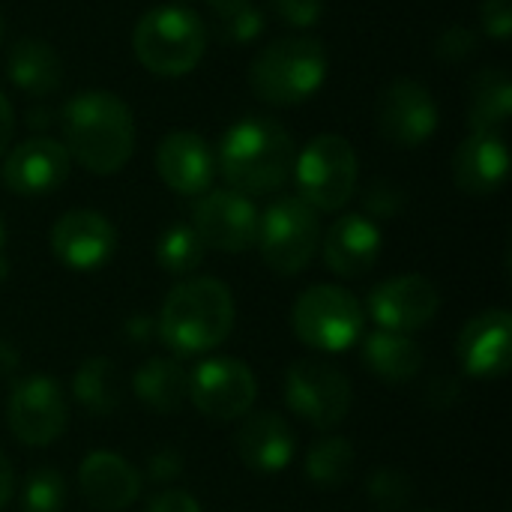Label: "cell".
Returning a JSON list of instances; mask_svg holds the SVG:
<instances>
[{"label": "cell", "mask_w": 512, "mask_h": 512, "mask_svg": "<svg viewBox=\"0 0 512 512\" xmlns=\"http://www.w3.org/2000/svg\"><path fill=\"white\" fill-rule=\"evenodd\" d=\"M297 147L288 129L267 117L249 114L228 126L219 141V171L240 195H270L294 174Z\"/></svg>", "instance_id": "1"}, {"label": "cell", "mask_w": 512, "mask_h": 512, "mask_svg": "<svg viewBox=\"0 0 512 512\" xmlns=\"http://www.w3.org/2000/svg\"><path fill=\"white\" fill-rule=\"evenodd\" d=\"M63 147L93 174H117L135 150L129 105L111 90H84L63 105Z\"/></svg>", "instance_id": "2"}, {"label": "cell", "mask_w": 512, "mask_h": 512, "mask_svg": "<svg viewBox=\"0 0 512 512\" xmlns=\"http://www.w3.org/2000/svg\"><path fill=\"white\" fill-rule=\"evenodd\" d=\"M234 330V297L210 276L177 282L156 318L159 339L177 357H198L219 348Z\"/></svg>", "instance_id": "3"}, {"label": "cell", "mask_w": 512, "mask_h": 512, "mask_svg": "<svg viewBox=\"0 0 512 512\" xmlns=\"http://www.w3.org/2000/svg\"><path fill=\"white\" fill-rule=\"evenodd\" d=\"M327 78V51L312 36H285L261 48L249 66V87L267 105H297Z\"/></svg>", "instance_id": "4"}, {"label": "cell", "mask_w": 512, "mask_h": 512, "mask_svg": "<svg viewBox=\"0 0 512 512\" xmlns=\"http://www.w3.org/2000/svg\"><path fill=\"white\" fill-rule=\"evenodd\" d=\"M132 48L144 69L165 78L189 75L207 48V27L198 12L186 6H156L147 9L135 30Z\"/></svg>", "instance_id": "5"}, {"label": "cell", "mask_w": 512, "mask_h": 512, "mask_svg": "<svg viewBox=\"0 0 512 512\" xmlns=\"http://www.w3.org/2000/svg\"><path fill=\"white\" fill-rule=\"evenodd\" d=\"M291 327L303 345L324 354H342L363 339L366 312L351 291L339 285H312L297 297Z\"/></svg>", "instance_id": "6"}, {"label": "cell", "mask_w": 512, "mask_h": 512, "mask_svg": "<svg viewBox=\"0 0 512 512\" xmlns=\"http://www.w3.org/2000/svg\"><path fill=\"white\" fill-rule=\"evenodd\" d=\"M291 177L297 180L300 198L309 207L321 213H336L351 201L357 189V177H360L357 150L342 135L333 132L315 135L294 159Z\"/></svg>", "instance_id": "7"}, {"label": "cell", "mask_w": 512, "mask_h": 512, "mask_svg": "<svg viewBox=\"0 0 512 512\" xmlns=\"http://www.w3.org/2000/svg\"><path fill=\"white\" fill-rule=\"evenodd\" d=\"M255 240L270 270H276L279 276H294L306 270L318 252V210L309 207L300 195H282L258 216Z\"/></svg>", "instance_id": "8"}, {"label": "cell", "mask_w": 512, "mask_h": 512, "mask_svg": "<svg viewBox=\"0 0 512 512\" xmlns=\"http://www.w3.org/2000/svg\"><path fill=\"white\" fill-rule=\"evenodd\" d=\"M285 402L303 423L333 429L351 411V381L333 363L297 360L285 375Z\"/></svg>", "instance_id": "9"}, {"label": "cell", "mask_w": 512, "mask_h": 512, "mask_svg": "<svg viewBox=\"0 0 512 512\" xmlns=\"http://www.w3.org/2000/svg\"><path fill=\"white\" fill-rule=\"evenodd\" d=\"M258 393V381L243 360L213 357L195 366L189 375V402L201 417L213 423H228L249 414Z\"/></svg>", "instance_id": "10"}, {"label": "cell", "mask_w": 512, "mask_h": 512, "mask_svg": "<svg viewBox=\"0 0 512 512\" xmlns=\"http://www.w3.org/2000/svg\"><path fill=\"white\" fill-rule=\"evenodd\" d=\"M69 420L66 396L48 375H33L15 384L6 405V426L24 447H51Z\"/></svg>", "instance_id": "11"}, {"label": "cell", "mask_w": 512, "mask_h": 512, "mask_svg": "<svg viewBox=\"0 0 512 512\" xmlns=\"http://www.w3.org/2000/svg\"><path fill=\"white\" fill-rule=\"evenodd\" d=\"M378 132L396 147H420L438 129V102L432 90L417 78H396L390 81L375 108Z\"/></svg>", "instance_id": "12"}, {"label": "cell", "mask_w": 512, "mask_h": 512, "mask_svg": "<svg viewBox=\"0 0 512 512\" xmlns=\"http://www.w3.org/2000/svg\"><path fill=\"white\" fill-rule=\"evenodd\" d=\"M192 228L207 249L237 255L246 252L258 237V210L249 195L234 189H213L195 201Z\"/></svg>", "instance_id": "13"}, {"label": "cell", "mask_w": 512, "mask_h": 512, "mask_svg": "<svg viewBox=\"0 0 512 512\" xmlns=\"http://www.w3.org/2000/svg\"><path fill=\"white\" fill-rule=\"evenodd\" d=\"M441 309V294L438 288L417 273L408 276H393L369 294V315L378 324V330L387 333H417L435 321Z\"/></svg>", "instance_id": "14"}, {"label": "cell", "mask_w": 512, "mask_h": 512, "mask_svg": "<svg viewBox=\"0 0 512 512\" xmlns=\"http://www.w3.org/2000/svg\"><path fill=\"white\" fill-rule=\"evenodd\" d=\"M51 252L54 258L78 273L99 270L111 261L117 249L114 225L96 210H66L51 225Z\"/></svg>", "instance_id": "15"}, {"label": "cell", "mask_w": 512, "mask_h": 512, "mask_svg": "<svg viewBox=\"0 0 512 512\" xmlns=\"http://www.w3.org/2000/svg\"><path fill=\"white\" fill-rule=\"evenodd\" d=\"M456 357L465 375L495 381L510 372L512 363V315L507 309H489L474 315L456 342Z\"/></svg>", "instance_id": "16"}, {"label": "cell", "mask_w": 512, "mask_h": 512, "mask_svg": "<svg viewBox=\"0 0 512 512\" xmlns=\"http://www.w3.org/2000/svg\"><path fill=\"white\" fill-rule=\"evenodd\" d=\"M72 168V156L63 141L48 135H36L12 147L3 159V183L15 195H48L66 183Z\"/></svg>", "instance_id": "17"}, {"label": "cell", "mask_w": 512, "mask_h": 512, "mask_svg": "<svg viewBox=\"0 0 512 512\" xmlns=\"http://www.w3.org/2000/svg\"><path fill=\"white\" fill-rule=\"evenodd\" d=\"M156 171L177 195H204L216 174V159L198 132H168L156 147Z\"/></svg>", "instance_id": "18"}, {"label": "cell", "mask_w": 512, "mask_h": 512, "mask_svg": "<svg viewBox=\"0 0 512 512\" xmlns=\"http://www.w3.org/2000/svg\"><path fill=\"white\" fill-rule=\"evenodd\" d=\"M78 489L93 510L123 512L138 501L141 477L123 456L96 450L78 468Z\"/></svg>", "instance_id": "19"}, {"label": "cell", "mask_w": 512, "mask_h": 512, "mask_svg": "<svg viewBox=\"0 0 512 512\" xmlns=\"http://www.w3.org/2000/svg\"><path fill=\"white\" fill-rule=\"evenodd\" d=\"M381 231L369 216L345 213L324 234V261L342 279L366 276L381 255Z\"/></svg>", "instance_id": "20"}, {"label": "cell", "mask_w": 512, "mask_h": 512, "mask_svg": "<svg viewBox=\"0 0 512 512\" xmlns=\"http://www.w3.org/2000/svg\"><path fill=\"white\" fill-rule=\"evenodd\" d=\"M510 153L504 132H471L453 153V180L468 195H492L504 186Z\"/></svg>", "instance_id": "21"}, {"label": "cell", "mask_w": 512, "mask_h": 512, "mask_svg": "<svg viewBox=\"0 0 512 512\" xmlns=\"http://www.w3.org/2000/svg\"><path fill=\"white\" fill-rule=\"evenodd\" d=\"M237 453L246 468L258 474H279L291 465L297 453V438L285 417L273 411H261V414H252L240 426Z\"/></svg>", "instance_id": "22"}, {"label": "cell", "mask_w": 512, "mask_h": 512, "mask_svg": "<svg viewBox=\"0 0 512 512\" xmlns=\"http://www.w3.org/2000/svg\"><path fill=\"white\" fill-rule=\"evenodd\" d=\"M6 78L27 96H48L63 84V60L45 39L21 36L6 51Z\"/></svg>", "instance_id": "23"}, {"label": "cell", "mask_w": 512, "mask_h": 512, "mask_svg": "<svg viewBox=\"0 0 512 512\" xmlns=\"http://www.w3.org/2000/svg\"><path fill=\"white\" fill-rule=\"evenodd\" d=\"M512 114V78L507 69L489 66L468 81V123L471 132H504Z\"/></svg>", "instance_id": "24"}, {"label": "cell", "mask_w": 512, "mask_h": 512, "mask_svg": "<svg viewBox=\"0 0 512 512\" xmlns=\"http://www.w3.org/2000/svg\"><path fill=\"white\" fill-rule=\"evenodd\" d=\"M363 366L387 381V384H405L414 381L423 369V351L417 342H411L402 333H387V330H375L363 339Z\"/></svg>", "instance_id": "25"}, {"label": "cell", "mask_w": 512, "mask_h": 512, "mask_svg": "<svg viewBox=\"0 0 512 512\" xmlns=\"http://www.w3.org/2000/svg\"><path fill=\"white\" fill-rule=\"evenodd\" d=\"M132 390H135L138 402H144L150 411L174 414L189 399V375L177 360L153 357L135 372Z\"/></svg>", "instance_id": "26"}, {"label": "cell", "mask_w": 512, "mask_h": 512, "mask_svg": "<svg viewBox=\"0 0 512 512\" xmlns=\"http://www.w3.org/2000/svg\"><path fill=\"white\" fill-rule=\"evenodd\" d=\"M72 396L93 417H111L120 408V399H123L120 372H117L114 360H108V357H90V360H84L75 369Z\"/></svg>", "instance_id": "27"}, {"label": "cell", "mask_w": 512, "mask_h": 512, "mask_svg": "<svg viewBox=\"0 0 512 512\" xmlns=\"http://www.w3.org/2000/svg\"><path fill=\"white\" fill-rule=\"evenodd\" d=\"M357 465V453L351 447L348 438L330 435L312 444V450L306 453V477L318 486V489H342Z\"/></svg>", "instance_id": "28"}, {"label": "cell", "mask_w": 512, "mask_h": 512, "mask_svg": "<svg viewBox=\"0 0 512 512\" xmlns=\"http://www.w3.org/2000/svg\"><path fill=\"white\" fill-rule=\"evenodd\" d=\"M207 246L201 243V237L195 234L192 225H171L162 231V237L156 240V264L171 273V276H189L201 267Z\"/></svg>", "instance_id": "29"}, {"label": "cell", "mask_w": 512, "mask_h": 512, "mask_svg": "<svg viewBox=\"0 0 512 512\" xmlns=\"http://www.w3.org/2000/svg\"><path fill=\"white\" fill-rule=\"evenodd\" d=\"M66 504V480L54 468H36L27 474L21 489L24 512H63Z\"/></svg>", "instance_id": "30"}, {"label": "cell", "mask_w": 512, "mask_h": 512, "mask_svg": "<svg viewBox=\"0 0 512 512\" xmlns=\"http://www.w3.org/2000/svg\"><path fill=\"white\" fill-rule=\"evenodd\" d=\"M366 495L378 510L399 512L414 498V480L402 468H378L366 480Z\"/></svg>", "instance_id": "31"}, {"label": "cell", "mask_w": 512, "mask_h": 512, "mask_svg": "<svg viewBox=\"0 0 512 512\" xmlns=\"http://www.w3.org/2000/svg\"><path fill=\"white\" fill-rule=\"evenodd\" d=\"M216 36L225 42V45H246V42H255L264 30V12L255 6V3H246L240 6L237 12L225 15V18H216Z\"/></svg>", "instance_id": "32"}, {"label": "cell", "mask_w": 512, "mask_h": 512, "mask_svg": "<svg viewBox=\"0 0 512 512\" xmlns=\"http://www.w3.org/2000/svg\"><path fill=\"white\" fill-rule=\"evenodd\" d=\"M405 207V192L393 183V180H372L366 189H363V210L369 216H378V219H390L396 213H402Z\"/></svg>", "instance_id": "33"}, {"label": "cell", "mask_w": 512, "mask_h": 512, "mask_svg": "<svg viewBox=\"0 0 512 512\" xmlns=\"http://www.w3.org/2000/svg\"><path fill=\"white\" fill-rule=\"evenodd\" d=\"M477 48H480V36H477L471 27H465V24H453V27H447V30L438 36V42H435V57H441V60H447V63H462V60H468Z\"/></svg>", "instance_id": "34"}, {"label": "cell", "mask_w": 512, "mask_h": 512, "mask_svg": "<svg viewBox=\"0 0 512 512\" xmlns=\"http://www.w3.org/2000/svg\"><path fill=\"white\" fill-rule=\"evenodd\" d=\"M267 6L285 27L297 30L318 24V18L324 15V0H267Z\"/></svg>", "instance_id": "35"}, {"label": "cell", "mask_w": 512, "mask_h": 512, "mask_svg": "<svg viewBox=\"0 0 512 512\" xmlns=\"http://www.w3.org/2000/svg\"><path fill=\"white\" fill-rule=\"evenodd\" d=\"M480 21L492 39L507 42L512 33V0H483L480 3Z\"/></svg>", "instance_id": "36"}, {"label": "cell", "mask_w": 512, "mask_h": 512, "mask_svg": "<svg viewBox=\"0 0 512 512\" xmlns=\"http://www.w3.org/2000/svg\"><path fill=\"white\" fill-rule=\"evenodd\" d=\"M147 474L150 480L156 483H171L183 474V453L165 447V450H156L150 459H147Z\"/></svg>", "instance_id": "37"}, {"label": "cell", "mask_w": 512, "mask_h": 512, "mask_svg": "<svg viewBox=\"0 0 512 512\" xmlns=\"http://www.w3.org/2000/svg\"><path fill=\"white\" fill-rule=\"evenodd\" d=\"M147 512H204L201 504L183 489H162L150 498Z\"/></svg>", "instance_id": "38"}, {"label": "cell", "mask_w": 512, "mask_h": 512, "mask_svg": "<svg viewBox=\"0 0 512 512\" xmlns=\"http://www.w3.org/2000/svg\"><path fill=\"white\" fill-rule=\"evenodd\" d=\"M126 333H129V339H132V342L144 345V342H147V339H153V333H156V318L135 315V318H129V321H126Z\"/></svg>", "instance_id": "39"}, {"label": "cell", "mask_w": 512, "mask_h": 512, "mask_svg": "<svg viewBox=\"0 0 512 512\" xmlns=\"http://www.w3.org/2000/svg\"><path fill=\"white\" fill-rule=\"evenodd\" d=\"M12 129H15V120H12V105H9L6 93L0 90V159H3V156H6V150H9Z\"/></svg>", "instance_id": "40"}, {"label": "cell", "mask_w": 512, "mask_h": 512, "mask_svg": "<svg viewBox=\"0 0 512 512\" xmlns=\"http://www.w3.org/2000/svg\"><path fill=\"white\" fill-rule=\"evenodd\" d=\"M18 366H21L18 348H15L12 342L0 339V381H3V378H12V375L18 372Z\"/></svg>", "instance_id": "41"}, {"label": "cell", "mask_w": 512, "mask_h": 512, "mask_svg": "<svg viewBox=\"0 0 512 512\" xmlns=\"http://www.w3.org/2000/svg\"><path fill=\"white\" fill-rule=\"evenodd\" d=\"M12 486H15V477H12V465H9V459L0 453V510L9 504V498H12Z\"/></svg>", "instance_id": "42"}, {"label": "cell", "mask_w": 512, "mask_h": 512, "mask_svg": "<svg viewBox=\"0 0 512 512\" xmlns=\"http://www.w3.org/2000/svg\"><path fill=\"white\" fill-rule=\"evenodd\" d=\"M51 117H54V111L39 105V108H30V111H27V120H24V123H27L30 129H45V126H51Z\"/></svg>", "instance_id": "43"}, {"label": "cell", "mask_w": 512, "mask_h": 512, "mask_svg": "<svg viewBox=\"0 0 512 512\" xmlns=\"http://www.w3.org/2000/svg\"><path fill=\"white\" fill-rule=\"evenodd\" d=\"M210 3V9L216 12V18H225V15H231V12H237L240 6H246L249 0H207Z\"/></svg>", "instance_id": "44"}, {"label": "cell", "mask_w": 512, "mask_h": 512, "mask_svg": "<svg viewBox=\"0 0 512 512\" xmlns=\"http://www.w3.org/2000/svg\"><path fill=\"white\" fill-rule=\"evenodd\" d=\"M6 276H9V264H6V258L0 255V282H3Z\"/></svg>", "instance_id": "45"}, {"label": "cell", "mask_w": 512, "mask_h": 512, "mask_svg": "<svg viewBox=\"0 0 512 512\" xmlns=\"http://www.w3.org/2000/svg\"><path fill=\"white\" fill-rule=\"evenodd\" d=\"M3 243H6V225H3V216H0V249H3Z\"/></svg>", "instance_id": "46"}, {"label": "cell", "mask_w": 512, "mask_h": 512, "mask_svg": "<svg viewBox=\"0 0 512 512\" xmlns=\"http://www.w3.org/2000/svg\"><path fill=\"white\" fill-rule=\"evenodd\" d=\"M3 33H6V24H3V15H0V42H3Z\"/></svg>", "instance_id": "47"}, {"label": "cell", "mask_w": 512, "mask_h": 512, "mask_svg": "<svg viewBox=\"0 0 512 512\" xmlns=\"http://www.w3.org/2000/svg\"><path fill=\"white\" fill-rule=\"evenodd\" d=\"M426 512H435V510H426Z\"/></svg>", "instance_id": "48"}]
</instances>
